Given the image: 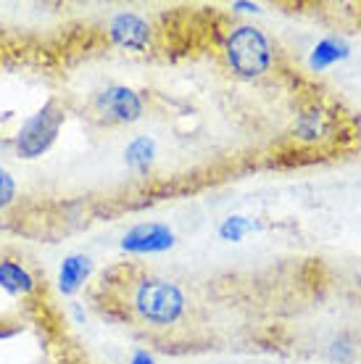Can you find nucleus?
Segmentation results:
<instances>
[{
	"label": "nucleus",
	"instance_id": "nucleus-1",
	"mask_svg": "<svg viewBox=\"0 0 361 364\" xmlns=\"http://www.w3.org/2000/svg\"><path fill=\"white\" fill-rule=\"evenodd\" d=\"M188 299L174 280L145 274L132 282V311L153 328H172L185 314Z\"/></svg>",
	"mask_w": 361,
	"mask_h": 364
},
{
	"label": "nucleus",
	"instance_id": "nucleus-2",
	"mask_svg": "<svg viewBox=\"0 0 361 364\" xmlns=\"http://www.w3.org/2000/svg\"><path fill=\"white\" fill-rule=\"evenodd\" d=\"M225 61L230 72L240 80H259L271 69L274 53H271L269 37L253 24H237L225 37Z\"/></svg>",
	"mask_w": 361,
	"mask_h": 364
},
{
	"label": "nucleus",
	"instance_id": "nucleus-3",
	"mask_svg": "<svg viewBox=\"0 0 361 364\" xmlns=\"http://www.w3.org/2000/svg\"><path fill=\"white\" fill-rule=\"evenodd\" d=\"M63 119H66L63 103L58 98H50L35 117H29L21 124L16 135V154L21 159H40L43 154H48L50 146L58 140Z\"/></svg>",
	"mask_w": 361,
	"mask_h": 364
},
{
	"label": "nucleus",
	"instance_id": "nucleus-4",
	"mask_svg": "<svg viewBox=\"0 0 361 364\" xmlns=\"http://www.w3.org/2000/svg\"><path fill=\"white\" fill-rule=\"evenodd\" d=\"M143 109L140 92L126 85H106L92 95V111L106 124H132L143 117Z\"/></svg>",
	"mask_w": 361,
	"mask_h": 364
},
{
	"label": "nucleus",
	"instance_id": "nucleus-5",
	"mask_svg": "<svg viewBox=\"0 0 361 364\" xmlns=\"http://www.w3.org/2000/svg\"><path fill=\"white\" fill-rule=\"evenodd\" d=\"M151 37H153V29L140 14L122 11L109 21V40L122 50L143 53V50L151 48Z\"/></svg>",
	"mask_w": 361,
	"mask_h": 364
},
{
	"label": "nucleus",
	"instance_id": "nucleus-6",
	"mask_svg": "<svg viewBox=\"0 0 361 364\" xmlns=\"http://www.w3.org/2000/svg\"><path fill=\"white\" fill-rule=\"evenodd\" d=\"M174 246V232L163 222H143L135 225L122 237V251L126 254H161Z\"/></svg>",
	"mask_w": 361,
	"mask_h": 364
},
{
	"label": "nucleus",
	"instance_id": "nucleus-7",
	"mask_svg": "<svg viewBox=\"0 0 361 364\" xmlns=\"http://www.w3.org/2000/svg\"><path fill=\"white\" fill-rule=\"evenodd\" d=\"M0 288L11 293V296L27 299V296H32L37 291V280L21 262H16V259H0Z\"/></svg>",
	"mask_w": 361,
	"mask_h": 364
},
{
	"label": "nucleus",
	"instance_id": "nucleus-8",
	"mask_svg": "<svg viewBox=\"0 0 361 364\" xmlns=\"http://www.w3.org/2000/svg\"><path fill=\"white\" fill-rule=\"evenodd\" d=\"M92 274V259L85 254H69L58 269V291L63 296H74Z\"/></svg>",
	"mask_w": 361,
	"mask_h": 364
},
{
	"label": "nucleus",
	"instance_id": "nucleus-9",
	"mask_svg": "<svg viewBox=\"0 0 361 364\" xmlns=\"http://www.w3.org/2000/svg\"><path fill=\"white\" fill-rule=\"evenodd\" d=\"M153 159H156V140L148 135H140L135 137L124 151V161L126 166L137 174H148L151 172V166H153Z\"/></svg>",
	"mask_w": 361,
	"mask_h": 364
},
{
	"label": "nucleus",
	"instance_id": "nucleus-10",
	"mask_svg": "<svg viewBox=\"0 0 361 364\" xmlns=\"http://www.w3.org/2000/svg\"><path fill=\"white\" fill-rule=\"evenodd\" d=\"M345 55H348V46L340 43V40H335V37H327V40H322V43H316L314 53H311V58H308V64H311L314 72H322V69H327L330 64L345 58Z\"/></svg>",
	"mask_w": 361,
	"mask_h": 364
},
{
	"label": "nucleus",
	"instance_id": "nucleus-11",
	"mask_svg": "<svg viewBox=\"0 0 361 364\" xmlns=\"http://www.w3.org/2000/svg\"><path fill=\"white\" fill-rule=\"evenodd\" d=\"M129 282V269H126V264H117V267H109L106 272H103V277H100V291H106V296H117V293H122V288H126Z\"/></svg>",
	"mask_w": 361,
	"mask_h": 364
},
{
	"label": "nucleus",
	"instance_id": "nucleus-12",
	"mask_svg": "<svg viewBox=\"0 0 361 364\" xmlns=\"http://www.w3.org/2000/svg\"><path fill=\"white\" fill-rule=\"evenodd\" d=\"M253 230V222L245 217H227L222 225H219V235L225 237V240H240L245 232H251Z\"/></svg>",
	"mask_w": 361,
	"mask_h": 364
},
{
	"label": "nucleus",
	"instance_id": "nucleus-13",
	"mask_svg": "<svg viewBox=\"0 0 361 364\" xmlns=\"http://www.w3.org/2000/svg\"><path fill=\"white\" fill-rule=\"evenodd\" d=\"M14 200H16V180L6 166H0V211L9 209Z\"/></svg>",
	"mask_w": 361,
	"mask_h": 364
},
{
	"label": "nucleus",
	"instance_id": "nucleus-14",
	"mask_svg": "<svg viewBox=\"0 0 361 364\" xmlns=\"http://www.w3.org/2000/svg\"><path fill=\"white\" fill-rule=\"evenodd\" d=\"M296 132H298L301 137H316L319 132H322V114L319 111H308V114H301L298 124H296Z\"/></svg>",
	"mask_w": 361,
	"mask_h": 364
},
{
	"label": "nucleus",
	"instance_id": "nucleus-15",
	"mask_svg": "<svg viewBox=\"0 0 361 364\" xmlns=\"http://www.w3.org/2000/svg\"><path fill=\"white\" fill-rule=\"evenodd\" d=\"M129 364H156V362H153V356L148 354L145 348H140V351H135V354H132V359H129Z\"/></svg>",
	"mask_w": 361,
	"mask_h": 364
},
{
	"label": "nucleus",
	"instance_id": "nucleus-16",
	"mask_svg": "<svg viewBox=\"0 0 361 364\" xmlns=\"http://www.w3.org/2000/svg\"><path fill=\"white\" fill-rule=\"evenodd\" d=\"M237 11H259V6L256 3H235Z\"/></svg>",
	"mask_w": 361,
	"mask_h": 364
}]
</instances>
